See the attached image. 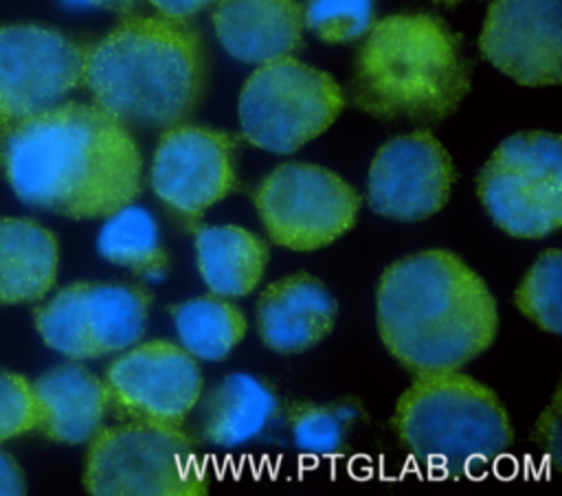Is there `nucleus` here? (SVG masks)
<instances>
[{"instance_id":"f257e3e1","label":"nucleus","mask_w":562,"mask_h":496,"mask_svg":"<svg viewBox=\"0 0 562 496\" xmlns=\"http://www.w3.org/2000/svg\"><path fill=\"white\" fill-rule=\"evenodd\" d=\"M2 158L22 202L72 219L108 217L143 189L130 127L97 103H59L13 123Z\"/></svg>"},{"instance_id":"f03ea898","label":"nucleus","mask_w":562,"mask_h":496,"mask_svg":"<svg viewBox=\"0 0 562 496\" xmlns=\"http://www.w3.org/2000/svg\"><path fill=\"white\" fill-rule=\"evenodd\" d=\"M375 325L386 351L408 373L457 371L492 347L498 307L481 274L459 255L430 248L382 272Z\"/></svg>"},{"instance_id":"7ed1b4c3","label":"nucleus","mask_w":562,"mask_h":496,"mask_svg":"<svg viewBox=\"0 0 562 496\" xmlns=\"http://www.w3.org/2000/svg\"><path fill=\"white\" fill-rule=\"evenodd\" d=\"M206 83V48L187 20L127 15L86 46L83 86L125 127L162 132L187 123Z\"/></svg>"},{"instance_id":"20e7f679","label":"nucleus","mask_w":562,"mask_h":496,"mask_svg":"<svg viewBox=\"0 0 562 496\" xmlns=\"http://www.w3.org/2000/svg\"><path fill=\"white\" fill-rule=\"evenodd\" d=\"M468 92L470 59L461 37L432 13H393L373 22L349 77L351 103L382 123H441Z\"/></svg>"},{"instance_id":"39448f33","label":"nucleus","mask_w":562,"mask_h":496,"mask_svg":"<svg viewBox=\"0 0 562 496\" xmlns=\"http://www.w3.org/2000/svg\"><path fill=\"white\" fill-rule=\"evenodd\" d=\"M391 428L419 465L443 476L474 474L514 441L501 397L459 369L415 375L395 404Z\"/></svg>"},{"instance_id":"423d86ee","label":"nucleus","mask_w":562,"mask_h":496,"mask_svg":"<svg viewBox=\"0 0 562 496\" xmlns=\"http://www.w3.org/2000/svg\"><path fill=\"white\" fill-rule=\"evenodd\" d=\"M83 485L94 496H202L206 470L182 426L136 421L99 428L90 439Z\"/></svg>"},{"instance_id":"0eeeda50","label":"nucleus","mask_w":562,"mask_h":496,"mask_svg":"<svg viewBox=\"0 0 562 496\" xmlns=\"http://www.w3.org/2000/svg\"><path fill=\"white\" fill-rule=\"evenodd\" d=\"M342 108L345 92L331 75L288 55L259 64L244 81L237 116L252 147L292 154L321 136Z\"/></svg>"},{"instance_id":"6e6552de","label":"nucleus","mask_w":562,"mask_h":496,"mask_svg":"<svg viewBox=\"0 0 562 496\" xmlns=\"http://www.w3.org/2000/svg\"><path fill=\"white\" fill-rule=\"evenodd\" d=\"M492 222L518 239H542L562 226V140L551 132L505 138L476 178Z\"/></svg>"},{"instance_id":"1a4fd4ad","label":"nucleus","mask_w":562,"mask_h":496,"mask_svg":"<svg viewBox=\"0 0 562 496\" xmlns=\"http://www.w3.org/2000/svg\"><path fill=\"white\" fill-rule=\"evenodd\" d=\"M360 202L345 178L312 162H283L252 189V204L268 239L296 252H312L340 239L356 224Z\"/></svg>"},{"instance_id":"9d476101","label":"nucleus","mask_w":562,"mask_h":496,"mask_svg":"<svg viewBox=\"0 0 562 496\" xmlns=\"http://www.w3.org/2000/svg\"><path fill=\"white\" fill-rule=\"evenodd\" d=\"M149 309L151 294L140 285L79 281L40 307L35 325L48 347L72 360H88L138 342Z\"/></svg>"},{"instance_id":"9b49d317","label":"nucleus","mask_w":562,"mask_h":496,"mask_svg":"<svg viewBox=\"0 0 562 496\" xmlns=\"http://www.w3.org/2000/svg\"><path fill=\"white\" fill-rule=\"evenodd\" d=\"M86 46L35 26H0V119L9 125L59 105L83 86Z\"/></svg>"},{"instance_id":"f8f14e48","label":"nucleus","mask_w":562,"mask_h":496,"mask_svg":"<svg viewBox=\"0 0 562 496\" xmlns=\"http://www.w3.org/2000/svg\"><path fill=\"white\" fill-rule=\"evenodd\" d=\"M149 184L171 213L184 222H198L237 187L235 136L189 123L162 129Z\"/></svg>"},{"instance_id":"ddd939ff","label":"nucleus","mask_w":562,"mask_h":496,"mask_svg":"<svg viewBox=\"0 0 562 496\" xmlns=\"http://www.w3.org/2000/svg\"><path fill=\"white\" fill-rule=\"evenodd\" d=\"M103 382L119 417L173 426L184 424L204 388L195 358L169 340L134 342L112 360Z\"/></svg>"},{"instance_id":"4468645a","label":"nucleus","mask_w":562,"mask_h":496,"mask_svg":"<svg viewBox=\"0 0 562 496\" xmlns=\"http://www.w3.org/2000/svg\"><path fill=\"white\" fill-rule=\"evenodd\" d=\"M457 171L446 147L424 127L384 143L369 167V206L395 222H422L439 213Z\"/></svg>"},{"instance_id":"2eb2a0df","label":"nucleus","mask_w":562,"mask_h":496,"mask_svg":"<svg viewBox=\"0 0 562 496\" xmlns=\"http://www.w3.org/2000/svg\"><path fill=\"white\" fill-rule=\"evenodd\" d=\"M481 55L520 86L562 79V0H492L479 37Z\"/></svg>"},{"instance_id":"dca6fc26","label":"nucleus","mask_w":562,"mask_h":496,"mask_svg":"<svg viewBox=\"0 0 562 496\" xmlns=\"http://www.w3.org/2000/svg\"><path fill=\"white\" fill-rule=\"evenodd\" d=\"M338 303L310 272H292L268 283L255 305L259 340L274 353H303L334 331Z\"/></svg>"},{"instance_id":"f3484780","label":"nucleus","mask_w":562,"mask_h":496,"mask_svg":"<svg viewBox=\"0 0 562 496\" xmlns=\"http://www.w3.org/2000/svg\"><path fill=\"white\" fill-rule=\"evenodd\" d=\"M213 29L231 57L266 64L299 50L303 7L296 0H215Z\"/></svg>"},{"instance_id":"a211bd4d","label":"nucleus","mask_w":562,"mask_h":496,"mask_svg":"<svg viewBox=\"0 0 562 496\" xmlns=\"http://www.w3.org/2000/svg\"><path fill=\"white\" fill-rule=\"evenodd\" d=\"M198 435L217 448H237L261 437L281 413L274 384L250 373L217 380L198 399Z\"/></svg>"},{"instance_id":"6ab92c4d","label":"nucleus","mask_w":562,"mask_h":496,"mask_svg":"<svg viewBox=\"0 0 562 496\" xmlns=\"http://www.w3.org/2000/svg\"><path fill=\"white\" fill-rule=\"evenodd\" d=\"M37 428L53 441L86 443L103 426L110 408L105 382L90 369L68 362L53 367L33 382Z\"/></svg>"},{"instance_id":"aec40b11","label":"nucleus","mask_w":562,"mask_h":496,"mask_svg":"<svg viewBox=\"0 0 562 496\" xmlns=\"http://www.w3.org/2000/svg\"><path fill=\"white\" fill-rule=\"evenodd\" d=\"M195 263L204 285L220 296L252 294L268 268V244L252 230L235 224H202L193 235Z\"/></svg>"},{"instance_id":"412c9836","label":"nucleus","mask_w":562,"mask_h":496,"mask_svg":"<svg viewBox=\"0 0 562 496\" xmlns=\"http://www.w3.org/2000/svg\"><path fill=\"white\" fill-rule=\"evenodd\" d=\"M57 239L33 219H0V303L42 298L55 283Z\"/></svg>"},{"instance_id":"4be33fe9","label":"nucleus","mask_w":562,"mask_h":496,"mask_svg":"<svg viewBox=\"0 0 562 496\" xmlns=\"http://www.w3.org/2000/svg\"><path fill=\"white\" fill-rule=\"evenodd\" d=\"M180 347L195 360H224L246 336V314L226 296L202 294L171 307Z\"/></svg>"},{"instance_id":"5701e85b","label":"nucleus","mask_w":562,"mask_h":496,"mask_svg":"<svg viewBox=\"0 0 562 496\" xmlns=\"http://www.w3.org/2000/svg\"><path fill=\"white\" fill-rule=\"evenodd\" d=\"M97 248L103 259L132 270L145 281H162L171 270L154 215L134 206V202L105 217Z\"/></svg>"},{"instance_id":"b1692460","label":"nucleus","mask_w":562,"mask_h":496,"mask_svg":"<svg viewBox=\"0 0 562 496\" xmlns=\"http://www.w3.org/2000/svg\"><path fill=\"white\" fill-rule=\"evenodd\" d=\"M285 421L301 452L336 456L349 448V437L367 421V410L358 397L349 395L329 402L296 399L285 408Z\"/></svg>"},{"instance_id":"393cba45","label":"nucleus","mask_w":562,"mask_h":496,"mask_svg":"<svg viewBox=\"0 0 562 496\" xmlns=\"http://www.w3.org/2000/svg\"><path fill=\"white\" fill-rule=\"evenodd\" d=\"M518 312L542 331H562V252L549 248L536 257L514 292Z\"/></svg>"},{"instance_id":"a878e982","label":"nucleus","mask_w":562,"mask_h":496,"mask_svg":"<svg viewBox=\"0 0 562 496\" xmlns=\"http://www.w3.org/2000/svg\"><path fill=\"white\" fill-rule=\"evenodd\" d=\"M303 24L325 44L364 37L375 22V0H305Z\"/></svg>"},{"instance_id":"bb28decb","label":"nucleus","mask_w":562,"mask_h":496,"mask_svg":"<svg viewBox=\"0 0 562 496\" xmlns=\"http://www.w3.org/2000/svg\"><path fill=\"white\" fill-rule=\"evenodd\" d=\"M40 410L33 384L22 375L0 371V441L37 428Z\"/></svg>"},{"instance_id":"cd10ccee","label":"nucleus","mask_w":562,"mask_h":496,"mask_svg":"<svg viewBox=\"0 0 562 496\" xmlns=\"http://www.w3.org/2000/svg\"><path fill=\"white\" fill-rule=\"evenodd\" d=\"M533 441L542 452L558 456L560 454V391H555L551 404L542 410L533 428Z\"/></svg>"},{"instance_id":"c85d7f7f","label":"nucleus","mask_w":562,"mask_h":496,"mask_svg":"<svg viewBox=\"0 0 562 496\" xmlns=\"http://www.w3.org/2000/svg\"><path fill=\"white\" fill-rule=\"evenodd\" d=\"M149 2L165 18L189 20L195 13H200L202 9H206L209 4H213L215 0H149Z\"/></svg>"},{"instance_id":"c756f323","label":"nucleus","mask_w":562,"mask_h":496,"mask_svg":"<svg viewBox=\"0 0 562 496\" xmlns=\"http://www.w3.org/2000/svg\"><path fill=\"white\" fill-rule=\"evenodd\" d=\"M24 492H26V483L20 467L9 454L0 450V496H15Z\"/></svg>"},{"instance_id":"7c9ffc66","label":"nucleus","mask_w":562,"mask_h":496,"mask_svg":"<svg viewBox=\"0 0 562 496\" xmlns=\"http://www.w3.org/2000/svg\"><path fill=\"white\" fill-rule=\"evenodd\" d=\"M61 2L72 9H105L121 15H127L138 4V0H61Z\"/></svg>"},{"instance_id":"2f4dec72","label":"nucleus","mask_w":562,"mask_h":496,"mask_svg":"<svg viewBox=\"0 0 562 496\" xmlns=\"http://www.w3.org/2000/svg\"><path fill=\"white\" fill-rule=\"evenodd\" d=\"M9 123L7 121H2L0 119V160H2V156H4V140H7V134H9Z\"/></svg>"}]
</instances>
